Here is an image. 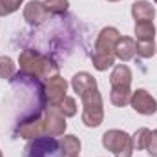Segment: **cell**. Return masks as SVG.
<instances>
[{"mask_svg":"<svg viewBox=\"0 0 157 157\" xmlns=\"http://www.w3.org/2000/svg\"><path fill=\"white\" fill-rule=\"evenodd\" d=\"M108 2H119V0H108Z\"/></svg>","mask_w":157,"mask_h":157,"instance_id":"cell-26","label":"cell"},{"mask_svg":"<svg viewBox=\"0 0 157 157\" xmlns=\"http://www.w3.org/2000/svg\"><path fill=\"white\" fill-rule=\"evenodd\" d=\"M48 17H49V13H48L44 2H40V0H31L24 7V20L31 26L42 24L44 20H48Z\"/></svg>","mask_w":157,"mask_h":157,"instance_id":"cell-9","label":"cell"},{"mask_svg":"<svg viewBox=\"0 0 157 157\" xmlns=\"http://www.w3.org/2000/svg\"><path fill=\"white\" fill-rule=\"evenodd\" d=\"M130 106L141 113V115H154L157 112V101L143 88L132 91V99H130Z\"/></svg>","mask_w":157,"mask_h":157,"instance_id":"cell-7","label":"cell"},{"mask_svg":"<svg viewBox=\"0 0 157 157\" xmlns=\"http://www.w3.org/2000/svg\"><path fill=\"white\" fill-rule=\"evenodd\" d=\"M91 64L97 71H106L108 68H112L115 64V55H106V53H97L93 51L91 55Z\"/></svg>","mask_w":157,"mask_h":157,"instance_id":"cell-18","label":"cell"},{"mask_svg":"<svg viewBox=\"0 0 157 157\" xmlns=\"http://www.w3.org/2000/svg\"><path fill=\"white\" fill-rule=\"evenodd\" d=\"M119 39H121V33L117 28H113V26L102 28L95 40V51L106 53V55H115V44L119 42Z\"/></svg>","mask_w":157,"mask_h":157,"instance_id":"cell-8","label":"cell"},{"mask_svg":"<svg viewBox=\"0 0 157 157\" xmlns=\"http://www.w3.org/2000/svg\"><path fill=\"white\" fill-rule=\"evenodd\" d=\"M22 157H64V154H62L60 143L55 137L40 135L37 139H31L24 146Z\"/></svg>","mask_w":157,"mask_h":157,"instance_id":"cell-4","label":"cell"},{"mask_svg":"<svg viewBox=\"0 0 157 157\" xmlns=\"http://www.w3.org/2000/svg\"><path fill=\"white\" fill-rule=\"evenodd\" d=\"M137 55V42L132 37H121L115 44V59L121 62H128Z\"/></svg>","mask_w":157,"mask_h":157,"instance_id":"cell-11","label":"cell"},{"mask_svg":"<svg viewBox=\"0 0 157 157\" xmlns=\"http://www.w3.org/2000/svg\"><path fill=\"white\" fill-rule=\"evenodd\" d=\"M157 48L154 40H146V42H137V57L141 59H152L155 55Z\"/></svg>","mask_w":157,"mask_h":157,"instance_id":"cell-23","label":"cell"},{"mask_svg":"<svg viewBox=\"0 0 157 157\" xmlns=\"http://www.w3.org/2000/svg\"><path fill=\"white\" fill-rule=\"evenodd\" d=\"M132 17L135 22H152L155 18V7L148 0H137L132 4Z\"/></svg>","mask_w":157,"mask_h":157,"instance_id":"cell-12","label":"cell"},{"mask_svg":"<svg viewBox=\"0 0 157 157\" xmlns=\"http://www.w3.org/2000/svg\"><path fill=\"white\" fill-rule=\"evenodd\" d=\"M154 2H155V4H157V0H154Z\"/></svg>","mask_w":157,"mask_h":157,"instance_id":"cell-28","label":"cell"},{"mask_svg":"<svg viewBox=\"0 0 157 157\" xmlns=\"http://www.w3.org/2000/svg\"><path fill=\"white\" fill-rule=\"evenodd\" d=\"M132 70L126 64H117L112 70L110 75V84L112 86H130L132 84Z\"/></svg>","mask_w":157,"mask_h":157,"instance_id":"cell-14","label":"cell"},{"mask_svg":"<svg viewBox=\"0 0 157 157\" xmlns=\"http://www.w3.org/2000/svg\"><path fill=\"white\" fill-rule=\"evenodd\" d=\"M15 73H17V66H15L13 59L2 55V57H0V78L11 80V78L15 77Z\"/></svg>","mask_w":157,"mask_h":157,"instance_id":"cell-19","label":"cell"},{"mask_svg":"<svg viewBox=\"0 0 157 157\" xmlns=\"http://www.w3.org/2000/svg\"><path fill=\"white\" fill-rule=\"evenodd\" d=\"M18 64H20L22 73H28L40 80H48L49 77L59 73V66L51 57L42 55L31 48L22 49V53L18 55Z\"/></svg>","mask_w":157,"mask_h":157,"instance_id":"cell-1","label":"cell"},{"mask_svg":"<svg viewBox=\"0 0 157 157\" xmlns=\"http://www.w3.org/2000/svg\"><path fill=\"white\" fill-rule=\"evenodd\" d=\"M17 133H18L22 139H28V141L40 137V135L44 133V121H42V117L18 122V124H17Z\"/></svg>","mask_w":157,"mask_h":157,"instance_id":"cell-10","label":"cell"},{"mask_svg":"<svg viewBox=\"0 0 157 157\" xmlns=\"http://www.w3.org/2000/svg\"><path fill=\"white\" fill-rule=\"evenodd\" d=\"M0 157H4V154H2V150H0Z\"/></svg>","mask_w":157,"mask_h":157,"instance_id":"cell-27","label":"cell"},{"mask_svg":"<svg viewBox=\"0 0 157 157\" xmlns=\"http://www.w3.org/2000/svg\"><path fill=\"white\" fill-rule=\"evenodd\" d=\"M60 148H62L64 157H78L80 141L77 135H64V139L60 141Z\"/></svg>","mask_w":157,"mask_h":157,"instance_id":"cell-17","label":"cell"},{"mask_svg":"<svg viewBox=\"0 0 157 157\" xmlns=\"http://www.w3.org/2000/svg\"><path fill=\"white\" fill-rule=\"evenodd\" d=\"M42 121H44V133L46 135H49V137H60V135H64L68 122H66V117L59 112L57 106H48L44 110Z\"/></svg>","mask_w":157,"mask_h":157,"instance_id":"cell-5","label":"cell"},{"mask_svg":"<svg viewBox=\"0 0 157 157\" xmlns=\"http://www.w3.org/2000/svg\"><path fill=\"white\" fill-rule=\"evenodd\" d=\"M133 31H135L137 42L154 40V37H155V26H154V22H135Z\"/></svg>","mask_w":157,"mask_h":157,"instance_id":"cell-16","label":"cell"},{"mask_svg":"<svg viewBox=\"0 0 157 157\" xmlns=\"http://www.w3.org/2000/svg\"><path fill=\"white\" fill-rule=\"evenodd\" d=\"M132 99V90L130 86H112L110 91V102L117 108H124L126 104H130Z\"/></svg>","mask_w":157,"mask_h":157,"instance_id":"cell-15","label":"cell"},{"mask_svg":"<svg viewBox=\"0 0 157 157\" xmlns=\"http://www.w3.org/2000/svg\"><path fill=\"white\" fill-rule=\"evenodd\" d=\"M146 150H148V155L150 157H157V130L150 132V141H148Z\"/></svg>","mask_w":157,"mask_h":157,"instance_id":"cell-25","label":"cell"},{"mask_svg":"<svg viewBox=\"0 0 157 157\" xmlns=\"http://www.w3.org/2000/svg\"><path fill=\"white\" fill-rule=\"evenodd\" d=\"M44 6L49 15H64L70 7L68 0H44Z\"/></svg>","mask_w":157,"mask_h":157,"instance_id":"cell-21","label":"cell"},{"mask_svg":"<svg viewBox=\"0 0 157 157\" xmlns=\"http://www.w3.org/2000/svg\"><path fill=\"white\" fill-rule=\"evenodd\" d=\"M24 0H0V17H7L20 9Z\"/></svg>","mask_w":157,"mask_h":157,"instance_id":"cell-24","label":"cell"},{"mask_svg":"<svg viewBox=\"0 0 157 157\" xmlns=\"http://www.w3.org/2000/svg\"><path fill=\"white\" fill-rule=\"evenodd\" d=\"M71 88H73L75 93H78V97H80L82 93L97 88V80H95V77L91 73H88V71H78L71 78Z\"/></svg>","mask_w":157,"mask_h":157,"instance_id":"cell-13","label":"cell"},{"mask_svg":"<svg viewBox=\"0 0 157 157\" xmlns=\"http://www.w3.org/2000/svg\"><path fill=\"white\" fill-rule=\"evenodd\" d=\"M59 108V112L64 115V117H73V115H77V101L73 99V97H64V101L57 106Z\"/></svg>","mask_w":157,"mask_h":157,"instance_id":"cell-22","label":"cell"},{"mask_svg":"<svg viewBox=\"0 0 157 157\" xmlns=\"http://www.w3.org/2000/svg\"><path fill=\"white\" fill-rule=\"evenodd\" d=\"M66 91H68V82H66V78H62L59 73L46 80L44 93H46V102L49 106H59L64 101Z\"/></svg>","mask_w":157,"mask_h":157,"instance_id":"cell-6","label":"cell"},{"mask_svg":"<svg viewBox=\"0 0 157 157\" xmlns=\"http://www.w3.org/2000/svg\"><path fill=\"white\" fill-rule=\"evenodd\" d=\"M102 146L112 152L115 157H132L133 155V141L124 130H108L102 135Z\"/></svg>","mask_w":157,"mask_h":157,"instance_id":"cell-3","label":"cell"},{"mask_svg":"<svg viewBox=\"0 0 157 157\" xmlns=\"http://www.w3.org/2000/svg\"><path fill=\"white\" fill-rule=\"evenodd\" d=\"M82 101V122L88 128H97L104 121V102L99 88H93L80 95Z\"/></svg>","mask_w":157,"mask_h":157,"instance_id":"cell-2","label":"cell"},{"mask_svg":"<svg viewBox=\"0 0 157 157\" xmlns=\"http://www.w3.org/2000/svg\"><path fill=\"white\" fill-rule=\"evenodd\" d=\"M132 141H133V148L135 150H146L148 141H150V130L148 128H139L132 135Z\"/></svg>","mask_w":157,"mask_h":157,"instance_id":"cell-20","label":"cell"}]
</instances>
